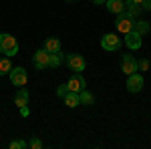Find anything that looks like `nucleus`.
Here are the masks:
<instances>
[{
    "mask_svg": "<svg viewBox=\"0 0 151 149\" xmlns=\"http://www.w3.org/2000/svg\"><path fill=\"white\" fill-rule=\"evenodd\" d=\"M0 53L6 55V57H14L18 55V42L12 35H0Z\"/></svg>",
    "mask_w": 151,
    "mask_h": 149,
    "instance_id": "nucleus-1",
    "label": "nucleus"
},
{
    "mask_svg": "<svg viewBox=\"0 0 151 149\" xmlns=\"http://www.w3.org/2000/svg\"><path fill=\"white\" fill-rule=\"evenodd\" d=\"M115 26H117V30L119 32H129V30H133L135 28V16L133 14H129L127 10H123L121 14H117V22H115Z\"/></svg>",
    "mask_w": 151,
    "mask_h": 149,
    "instance_id": "nucleus-2",
    "label": "nucleus"
},
{
    "mask_svg": "<svg viewBox=\"0 0 151 149\" xmlns=\"http://www.w3.org/2000/svg\"><path fill=\"white\" fill-rule=\"evenodd\" d=\"M8 75H10V83L14 87H24L26 85V79L28 77H26V71L22 67H12Z\"/></svg>",
    "mask_w": 151,
    "mask_h": 149,
    "instance_id": "nucleus-3",
    "label": "nucleus"
},
{
    "mask_svg": "<svg viewBox=\"0 0 151 149\" xmlns=\"http://www.w3.org/2000/svg\"><path fill=\"white\" fill-rule=\"evenodd\" d=\"M48 53L47 48H40V50H36L35 55H32V63H35V67L38 71H42V69H47L48 67Z\"/></svg>",
    "mask_w": 151,
    "mask_h": 149,
    "instance_id": "nucleus-4",
    "label": "nucleus"
},
{
    "mask_svg": "<svg viewBox=\"0 0 151 149\" xmlns=\"http://www.w3.org/2000/svg\"><path fill=\"white\" fill-rule=\"evenodd\" d=\"M143 89V77L139 73H133V75H127V91L129 93H139Z\"/></svg>",
    "mask_w": 151,
    "mask_h": 149,
    "instance_id": "nucleus-5",
    "label": "nucleus"
},
{
    "mask_svg": "<svg viewBox=\"0 0 151 149\" xmlns=\"http://www.w3.org/2000/svg\"><path fill=\"white\" fill-rule=\"evenodd\" d=\"M101 46H103L105 50H117L119 46H121V38L113 32H109V35H105L101 38Z\"/></svg>",
    "mask_w": 151,
    "mask_h": 149,
    "instance_id": "nucleus-6",
    "label": "nucleus"
},
{
    "mask_svg": "<svg viewBox=\"0 0 151 149\" xmlns=\"http://www.w3.org/2000/svg\"><path fill=\"white\" fill-rule=\"evenodd\" d=\"M67 65H69L70 71H75V73H83L85 67H87V63H85V58L81 55H69L67 57Z\"/></svg>",
    "mask_w": 151,
    "mask_h": 149,
    "instance_id": "nucleus-7",
    "label": "nucleus"
},
{
    "mask_svg": "<svg viewBox=\"0 0 151 149\" xmlns=\"http://www.w3.org/2000/svg\"><path fill=\"white\" fill-rule=\"evenodd\" d=\"M121 71H123L125 75L137 73V60L131 57V55H123V57H121Z\"/></svg>",
    "mask_w": 151,
    "mask_h": 149,
    "instance_id": "nucleus-8",
    "label": "nucleus"
},
{
    "mask_svg": "<svg viewBox=\"0 0 151 149\" xmlns=\"http://www.w3.org/2000/svg\"><path fill=\"white\" fill-rule=\"evenodd\" d=\"M67 89H69L70 93H81L83 89H85V79H83L79 73H75V75L67 81Z\"/></svg>",
    "mask_w": 151,
    "mask_h": 149,
    "instance_id": "nucleus-9",
    "label": "nucleus"
},
{
    "mask_svg": "<svg viewBox=\"0 0 151 149\" xmlns=\"http://www.w3.org/2000/svg\"><path fill=\"white\" fill-rule=\"evenodd\" d=\"M125 45H127L131 50L141 48V35L137 32V30H129V32H125Z\"/></svg>",
    "mask_w": 151,
    "mask_h": 149,
    "instance_id": "nucleus-10",
    "label": "nucleus"
},
{
    "mask_svg": "<svg viewBox=\"0 0 151 149\" xmlns=\"http://www.w3.org/2000/svg\"><path fill=\"white\" fill-rule=\"evenodd\" d=\"M105 6H107V10L113 12V14H121V12L125 10V2L123 0H107Z\"/></svg>",
    "mask_w": 151,
    "mask_h": 149,
    "instance_id": "nucleus-11",
    "label": "nucleus"
},
{
    "mask_svg": "<svg viewBox=\"0 0 151 149\" xmlns=\"http://www.w3.org/2000/svg\"><path fill=\"white\" fill-rule=\"evenodd\" d=\"M65 60H67V57H65L60 50H58V53H50V55H48V67L57 69V67H60Z\"/></svg>",
    "mask_w": 151,
    "mask_h": 149,
    "instance_id": "nucleus-12",
    "label": "nucleus"
},
{
    "mask_svg": "<svg viewBox=\"0 0 151 149\" xmlns=\"http://www.w3.org/2000/svg\"><path fill=\"white\" fill-rule=\"evenodd\" d=\"M14 103H16V107H18V109L28 105V91H26L24 87H20V91L16 93V97H14Z\"/></svg>",
    "mask_w": 151,
    "mask_h": 149,
    "instance_id": "nucleus-13",
    "label": "nucleus"
},
{
    "mask_svg": "<svg viewBox=\"0 0 151 149\" xmlns=\"http://www.w3.org/2000/svg\"><path fill=\"white\" fill-rule=\"evenodd\" d=\"M65 105H67V107H70V109H73V107H77V105H81V97H79V93H67V95H65Z\"/></svg>",
    "mask_w": 151,
    "mask_h": 149,
    "instance_id": "nucleus-14",
    "label": "nucleus"
},
{
    "mask_svg": "<svg viewBox=\"0 0 151 149\" xmlns=\"http://www.w3.org/2000/svg\"><path fill=\"white\" fill-rule=\"evenodd\" d=\"M45 48L48 53H58L60 50V40L58 38H47L45 40Z\"/></svg>",
    "mask_w": 151,
    "mask_h": 149,
    "instance_id": "nucleus-15",
    "label": "nucleus"
},
{
    "mask_svg": "<svg viewBox=\"0 0 151 149\" xmlns=\"http://www.w3.org/2000/svg\"><path fill=\"white\" fill-rule=\"evenodd\" d=\"M10 69H12L10 57H2V58H0V77H2V75H8Z\"/></svg>",
    "mask_w": 151,
    "mask_h": 149,
    "instance_id": "nucleus-16",
    "label": "nucleus"
},
{
    "mask_svg": "<svg viewBox=\"0 0 151 149\" xmlns=\"http://www.w3.org/2000/svg\"><path fill=\"white\" fill-rule=\"evenodd\" d=\"M149 22H147V20H135V28H133V30H137V32H139L141 36L143 35H147V32H149Z\"/></svg>",
    "mask_w": 151,
    "mask_h": 149,
    "instance_id": "nucleus-17",
    "label": "nucleus"
},
{
    "mask_svg": "<svg viewBox=\"0 0 151 149\" xmlns=\"http://www.w3.org/2000/svg\"><path fill=\"white\" fill-rule=\"evenodd\" d=\"M79 97H81V103H83V105H93V103H95V97H93V93L85 91V89H83V91L79 93Z\"/></svg>",
    "mask_w": 151,
    "mask_h": 149,
    "instance_id": "nucleus-18",
    "label": "nucleus"
},
{
    "mask_svg": "<svg viewBox=\"0 0 151 149\" xmlns=\"http://www.w3.org/2000/svg\"><path fill=\"white\" fill-rule=\"evenodd\" d=\"M26 145H28L30 149H40V147H42V141H40L38 137H32L28 143H26Z\"/></svg>",
    "mask_w": 151,
    "mask_h": 149,
    "instance_id": "nucleus-19",
    "label": "nucleus"
},
{
    "mask_svg": "<svg viewBox=\"0 0 151 149\" xmlns=\"http://www.w3.org/2000/svg\"><path fill=\"white\" fill-rule=\"evenodd\" d=\"M24 147H28L24 141H12L10 143V149H24Z\"/></svg>",
    "mask_w": 151,
    "mask_h": 149,
    "instance_id": "nucleus-20",
    "label": "nucleus"
},
{
    "mask_svg": "<svg viewBox=\"0 0 151 149\" xmlns=\"http://www.w3.org/2000/svg\"><path fill=\"white\" fill-rule=\"evenodd\" d=\"M147 69H149V60H145V58H143V60L137 63V71H147Z\"/></svg>",
    "mask_w": 151,
    "mask_h": 149,
    "instance_id": "nucleus-21",
    "label": "nucleus"
},
{
    "mask_svg": "<svg viewBox=\"0 0 151 149\" xmlns=\"http://www.w3.org/2000/svg\"><path fill=\"white\" fill-rule=\"evenodd\" d=\"M67 93H69V89H67V85H60V87L57 89V95H58V97H65Z\"/></svg>",
    "mask_w": 151,
    "mask_h": 149,
    "instance_id": "nucleus-22",
    "label": "nucleus"
},
{
    "mask_svg": "<svg viewBox=\"0 0 151 149\" xmlns=\"http://www.w3.org/2000/svg\"><path fill=\"white\" fill-rule=\"evenodd\" d=\"M141 8H145V10H151V0H143Z\"/></svg>",
    "mask_w": 151,
    "mask_h": 149,
    "instance_id": "nucleus-23",
    "label": "nucleus"
},
{
    "mask_svg": "<svg viewBox=\"0 0 151 149\" xmlns=\"http://www.w3.org/2000/svg\"><path fill=\"white\" fill-rule=\"evenodd\" d=\"M20 115H22V117H28V115H30L28 107H20Z\"/></svg>",
    "mask_w": 151,
    "mask_h": 149,
    "instance_id": "nucleus-24",
    "label": "nucleus"
},
{
    "mask_svg": "<svg viewBox=\"0 0 151 149\" xmlns=\"http://www.w3.org/2000/svg\"><path fill=\"white\" fill-rule=\"evenodd\" d=\"M127 2H131V4H137V6H141V4H143V0H127Z\"/></svg>",
    "mask_w": 151,
    "mask_h": 149,
    "instance_id": "nucleus-25",
    "label": "nucleus"
},
{
    "mask_svg": "<svg viewBox=\"0 0 151 149\" xmlns=\"http://www.w3.org/2000/svg\"><path fill=\"white\" fill-rule=\"evenodd\" d=\"M95 4H105V2H107V0H93Z\"/></svg>",
    "mask_w": 151,
    "mask_h": 149,
    "instance_id": "nucleus-26",
    "label": "nucleus"
},
{
    "mask_svg": "<svg viewBox=\"0 0 151 149\" xmlns=\"http://www.w3.org/2000/svg\"><path fill=\"white\" fill-rule=\"evenodd\" d=\"M67 2H73V0H67Z\"/></svg>",
    "mask_w": 151,
    "mask_h": 149,
    "instance_id": "nucleus-27",
    "label": "nucleus"
}]
</instances>
